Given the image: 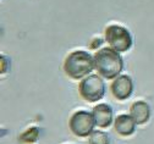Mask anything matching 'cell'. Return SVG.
Here are the masks:
<instances>
[{
	"mask_svg": "<svg viewBox=\"0 0 154 144\" xmlns=\"http://www.w3.org/2000/svg\"><path fill=\"white\" fill-rule=\"evenodd\" d=\"M94 59V69L98 75L105 79H115L120 76L124 70V60L116 50L110 47L102 48L93 56Z\"/></svg>",
	"mask_w": 154,
	"mask_h": 144,
	"instance_id": "6da1fadb",
	"label": "cell"
},
{
	"mask_svg": "<svg viewBox=\"0 0 154 144\" xmlns=\"http://www.w3.org/2000/svg\"><path fill=\"white\" fill-rule=\"evenodd\" d=\"M63 67L70 78L83 79L94 70V59L87 51L75 50L66 56Z\"/></svg>",
	"mask_w": 154,
	"mask_h": 144,
	"instance_id": "7a4b0ae2",
	"label": "cell"
},
{
	"mask_svg": "<svg viewBox=\"0 0 154 144\" xmlns=\"http://www.w3.org/2000/svg\"><path fill=\"white\" fill-rule=\"evenodd\" d=\"M79 93L82 99L88 103H97L104 98L105 84L99 75L91 73L86 78L81 79L79 84Z\"/></svg>",
	"mask_w": 154,
	"mask_h": 144,
	"instance_id": "3957f363",
	"label": "cell"
},
{
	"mask_svg": "<svg viewBox=\"0 0 154 144\" xmlns=\"http://www.w3.org/2000/svg\"><path fill=\"white\" fill-rule=\"evenodd\" d=\"M105 40L111 49L118 53H125L131 49L133 40L130 31L119 25H110L105 29Z\"/></svg>",
	"mask_w": 154,
	"mask_h": 144,
	"instance_id": "277c9868",
	"label": "cell"
},
{
	"mask_svg": "<svg viewBox=\"0 0 154 144\" xmlns=\"http://www.w3.org/2000/svg\"><path fill=\"white\" fill-rule=\"evenodd\" d=\"M95 122L93 118L92 112L80 110L76 111L75 114L71 115L69 120V127L70 131L76 136V137H89L91 133L94 131Z\"/></svg>",
	"mask_w": 154,
	"mask_h": 144,
	"instance_id": "5b68a950",
	"label": "cell"
},
{
	"mask_svg": "<svg viewBox=\"0 0 154 144\" xmlns=\"http://www.w3.org/2000/svg\"><path fill=\"white\" fill-rule=\"evenodd\" d=\"M111 94L118 100H126L133 92V82L130 76L120 75L110 84Z\"/></svg>",
	"mask_w": 154,
	"mask_h": 144,
	"instance_id": "8992f818",
	"label": "cell"
},
{
	"mask_svg": "<svg viewBox=\"0 0 154 144\" xmlns=\"http://www.w3.org/2000/svg\"><path fill=\"white\" fill-rule=\"evenodd\" d=\"M92 115L95 126L100 128H106L112 123V109L108 104L95 105L92 110Z\"/></svg>",
	"mask_w": 154,
	"mask_h": 144,
	"instance_id": "52a82bcc",
	"label": "cell"
},
{
	"mask_svg": "<svg viewBox=\"0 0 154 144\" xmlns=\"http://www.w3.org/2000/svg\"><path fill=\"white\" fill-rule=\"evenodd\" d=\"M136 125L137 123L134 122V120L132 118L131 115L127 114H121L119 115L114 121V128L120 136L122 137H128L131 134L134 133V130H136Z\"/></svg>",
	"mask_w": 154,
	"mask_h": 144,
	"instance_id": "ba28073f",
	"label": "cell"
},
{
	"mask_svg": "<svg viewBox=\"0 0 154 144\" xmlns=\"http://www.w3.org/2000/svg\"><path fill=\"white\" fill-rule=\"evenodd\" d=\"M130 115L137 125H144L150 117V108L143 100H137L132 103L130 108Z\"/></svg>",
	"mask_w": 154,
	"mask_h": 144,
	"instance_id": "9c48e42d",
	"label": "cell"
},
{
	"mask_svg": "<svg viewBox=\"0 0 154 144\" xmlns=\"http://www.w3.org/2000/svg\"><path fill=\"white\" fill-rule=\"evenodd\" d=\"M89 144H110V138L108 133L103 131H93L88 137Z\"/></svg>",
	"mask_w": 154,
	"mask_h": 144,
	"instance_id": "30bf717a",
	"label": "cell"
},
{
	"mask_svg": "<svg viewBox=\"0 0 154 144\" xmlns=\"http://www.w3.org/2000/svg\"><path fill=\"white\" fill-rule=\"evenodd\" d=\"M38 138H39V130L35 128V127H32V128L27 130L26 132H23L20 136V140L25 144H32V143L37 142Z\"/></svg>",
	"mask_w": 154,
	"mask_h": 144,
	"instance_id": "8fae6325",
	"label": "cell"
},
{
	"mask_svg": "<svg viewBox=\"0 0 154 144\" xmlns=\"http://www.w3.org/2000/svg\"><path fill=\"white\" fill-rule=\"evenodd\" d=\"M0 63H2V69H0V72L3 73H6L10 69V60L5 56V55H2L0 56Z\"/></svg>",
	"mask_w": 154,
	"mask_h": 144,
	"instance_id": "7c38bea8",
	"label": "cell"
},
{
	"mask_svg": "<svg viewBox=\"0 0 154 144\" xmlns=\"http://www.w3.org/2000/svg\"><path fill=\"white\" fill-rule=\"evenodd\" d=\"M99 44H102V40H100V39H95L94 42L91 43V47H89V48H91V49H95V48H98Z\"/></svg>",
	"mask_w": 154,
	"mask_h": 144,
	"instance_id": "4fadbf2b",
	"label": "cell"
}]
</instances>
